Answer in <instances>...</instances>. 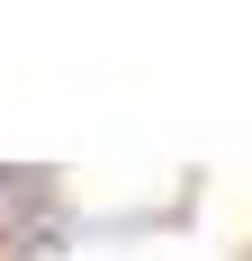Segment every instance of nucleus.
<instances>
[{"label":"nucleus","instance_id":"1","mask_svg":"<svg viewBox=\"0 0 252 261\" xmlns=\"http://www.w3.org/2000/svg\"><path fill=\"white\" fill-rule=\"evenodd\" d=\"M36 198H45V180H36V171H18V180H0V207H36Z\"/></svg>","mask_w":252,"mask_h":261}]
</instances>
